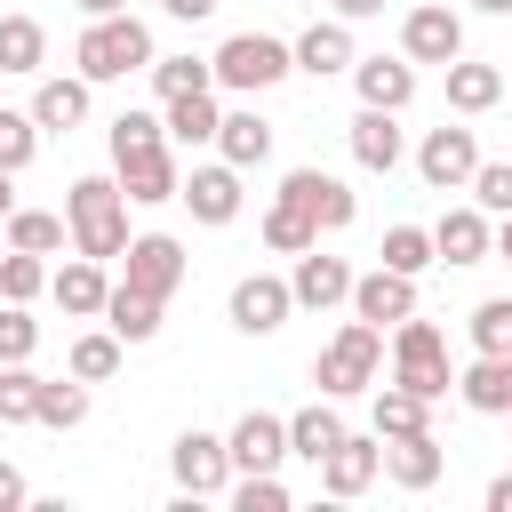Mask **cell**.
<instances>
[{
	"instance_id": "6da1fadb",
	"label": "cell",
	"mask_w": 512,
	"mask_h": 512,
	"mask_svg": "<svg viewBox=\"0 0 512 512\" xmlns=\"http://www.w3.org/2000/svg\"><path fill=\"white\" fill-rule=\"evenodd\" d=\"M72 64H80V80L88 88H104V80H128V72H152V24L144 16H88V32L72 40Z\"/></svg>"
},
{
	"instance_id": "30bf717a",
	"label": "cell",
	"mask_w": 512,
	"mask_h": 512,
	"mask_svg": "<svg viewBox=\"0 0 512 512\" xmlns=\"http://www.w3.org/2000/svg\"><path fill=\"white\" fill-rule=\"evenodd\" d=\"M288 312H296V288H288L280 272H248V280H232L224 320H232L240 336H272V328H288Z\"/></svg>"
},
{
	"instance_id": "f1b7e54d",
	"label": "cell",
	"mask_w": 512,
	"mask_h": 512,
	"mask_svg": "<svg viewBox=\"0 0 512 512\" xmlns=\"http://www.w3.org/2000/svg\"><path fill=\"white\" fill-rule=\"evenodd\" d=\"M40 64H48V24L40 16H0V72L32 80Z\"/></svg>"
},
{
	"instance_id": "681fc988",
	"label": "cell",
	"mask_w": 512,
	"mask_h": 512,
	"mask_svg": "<svg viewBox=\"0 0 512 512\" xmlns=\"http://www.w3.org/2000/svg\"><path fill=\"white\" fill-rule=\"evenodd\" d=\"M488 512H512V472H496V480H488Z\"/></svg>"
},
{
	"instance_id": "11a10c76",
	"label": "cell",
	"mask_w": 512,
	"mask_h": 512,
	"mask_svg": "<svg viewBox=\"0 0 512 512\" xmlns=\"http://www.w3.org/2000/svg\"><path fill=\"white\" fill-rule=\"evenodd\" d=\"M0 256H8V216H0Z\"/></svg>"
},
{
	"instance_id": "2e32d148",
	"label": "cell",
	"mask_w": 512,
	"mask_h": 512,
	"mask_svg": "<svg viewBox=\"0 0 512 512\" xmlns=\"http://www.w3.org/2000/svg\"><path fill=\"white\" fill-rule=\"evenodd\" d=\"M176 200L192 208V224H232L248 192H240V168H232V160H208V168H192V176H184V192H176Z\"/></svg>"
},
{
	"instance_id": "836d02e7",
	"label": "cell",
	"mask_w": 512,
	"mask_h": 512,
	"mask_svg": "<svg viewBox=\"0 0 512 512\" xmlns=\"http://www.w3.org/2000/svg\"><path fill=\"white\" fill-rule=\"evenodd\" d=\"M120 352H128V344H120L112 328H88V336H72L64 368H72L80 384H112V376H120Z\"/></svg>"
},
{
	"instance_id": "bcb514c9",
	"label": "cell",
	"mask_w": 512,
	"mask_h": 512,
	"mask_svg": "<svg viewBox=\"0 0 512 512\" xmlns=\"http://www.w3.org/2000/svg\"><path fill=\"white\" fill-rule=\"evenodd\" d=\"M24 504H32V488H24V472L0 456V512H24Z\"/></svg>"
},
{
	"instance_id": "74e56055",
	"label": "cell",
	"mask_w": 512,
	"mask_h": 512,
	"mask_svg": "<svg viewBox=\"0 0 512 512\" xmlns=\"http://www.w3.org/2000/svg\"><path fill=\"white\" fill-rule=\"evenodd\" d=\"M192 88H216V64L208 56H152V96H192Z\"/></svg>"
},
{
	"instance_id": "f35d334b",
	"label": "cell",
	"mask_w": 512,
	"mask_h": 512,
	"mask_svg": "<svg viewBox=\"0 0 512 512\" xmlns=\"http://www.w3.org/2000/svg\"><path fill=\"white\" fill-rule=\"evenodd\" d=\"M40 424L48 432H72V424H88V384L64 368L56 384H40Z\"/></svg>"
},
{
	"instance_id": "f5cc1de1",
	"label": "cell",
	"mask_w": 512,
	"mask_h": 512,
	"mask_svg": "<svg viewBox=\"0 0 512 512\" xmlns=\"http://www.w3.org/2000/svg\"><path fill=\"white\" fill-rule=\"evenodd\" d=\"M8 184H16V168H0V216L16 208V192H8Z\"/></svg>"
},
{
	"instance_id": "d6a6232c",
	"label": "cell",
	"mask_w": 512,
	"mask_h": 512,
	"mask_svg": "<svg viewBox=\"0 0 512 512\" xmlns=\"http://www.w3.org/2000/svg\"><path fill=\"white\" fill-rule=\"evenodd\" d=\"M264 248H272V256H304V248H320V224H312L296 200L272 192V208H264Z\"/></svg>"
},
{
	"instance_id": "b9f144b4",
	"label": "cell",
	"mask_w": 512,
	"mask_h": 512,
	"mask_svg": "<svg viewBox=\"0 0 512 512\" xmlns=\"http://www.w3.org/2000/svg\"><path fill=\"white\" fill-rule=\"evenodd\" d=\"M472 352H512V296H488V304H472Z\"/></svg>"
},
{
	"instance_id": "4316f807",
	"label": "cell",
	"mask_w": 512,
	"mask_h": 512,
	"mask_svg": "<svg viewBox=\"0 0 512 512\" xmlns=\"http://www.w3.org/2000/svg\"><path fill=\"white\" fill-rule=\"evenodd\" d=\"M336 440H344V416H336V400H328V392H320L312 408H296V416H288V456H304L312 472H320V456H328Z\"/></svg>"
},
{
	"instance_id": "7402d4cb",
	"label": "cell",
	"mask_w": 512,
	"mask_h": 512,
	"mask_svg": "<svg viewBox=\"0 0 512 512\" xmlns=\"http://www.w3.org/2000/svg\"><path fill=\"white\" fill-rule=\"evenodd\" d=\"M448 472V448L432 440V432H408V440H384V480L392 488H408V496H424L432 480Z\"/></svg>"
},
{
	"instance_id": "4dcf8cb0",
	"label": "cell",
	"mask_w": 512,
	"mask_h": 512,
	"mask_svg": "<svg viewBox=\"0 0 512 512\" xmlns=\"http://www.w3.org/2000/svg\"><path fill=\"white\" fill-rule=\"evenodd\" d=\"M368 424H376L384 440H408V432H432V400H416L408 384H376V408H368Z\"/></svg>"
},
{
	"instance_id": "5bb4252c",
	"label": "cell",
	"mask_w": 512,
	"mask_h": 512,
	"mask_svg": "<svg viewBox=\"0 0 512 512\" xmlns=\"http://www.w3.org/2000/svg\"><path fill=\"white\" fill-rule=\"evenodd\" d=\"M224 448H232V480H240V472H280V464H288V416L248 408V416L224 432Z\"/></svg>"
},
{
	"instance_id": "ab89813d",
	"label": "cell",
	"mask_w": 512,
	"mask_h": 512,
	"mask_svg": "<svg viewBox=\"0 0 512 512\" xmlns=\"http://www.w3.org/2000/svg\"><path fill=\"white\" fill-rule=\"evenodd\" d=\"M48 272H56L48 256H32V248H8V256H0V296H8V304H32V296L48 288Z\"/></svg>"
},
{
	"instance_id": "1f68e13d",
	"label": "cell",
	"mask_w": 512,
	"mask_h": 512,
	"mask_svg": "<svg viewBox=\"0 0 512 512\" xmlns=\"http://www.w3.org/2000/svg\"><path fill=\"white\" fill-rule=\"evenodd\" d=\"M448 104H456V112H488V104H504V72L456 56V64H448Z\"/></svg>"
},
{
	"instance_id": "e575fe53",
	"label": "cell",
	"mask_w": 512,
	"mask_h": 512,
	"mask_svg": "<svg viewBox=\"0 0 512 512\" xmlns=\"http://www.w3.org/2000/svg\"><path fill=\"white\" fill-rule=\"evenodd\" d=\"M72 240V224L56 208H8V248H32V256H56Z\"/></svg>"
},
{
	"instance_id": "cb8c5ba5",
	"label": "cell",
	"mask_w": 512,
	"mask_h": 512,
	"mask_svg": "<svg viewBox=\"0 0 512 512\" xmlns=\"http://www.w3.org/2000/svg\"><path fill=\"white\" fill-rule=\"evenodd\" d=\"M288 48H296V72H312V80H328V72H352V24H344V16H320V24H304Z\"/></svg>"
},
{
	"instance_id": "8fae6325",
	"label": "cell",
	"mask_w": 512,
	"mask_h": 512,
	"mask_svg": "<svg viewBox=\"0 0 512 512\" xmlns=\"http://www.w3.org/2000/svg\"><path fill=\"white\" fill-rule=\"evenodd\" d=\"M168 472H176V488L184 496H224L232 488V448L216 440V432H176V448H168Z\"/></svg>"
},
{
	"instance_id": "52a82bcc",
	"label": "cell",
	"mask_w": 512,
	"mask_h": 512,
	"mask_svg": "<svg viewBox=\"0 0 512 512\" xmlns=\"http://www.w3.org/2000/svg\"><path fill=\"white\" fill-rule=\"evenodd\" d=\"M400 56H408V64H440V72H448V64L464 56V16H456V8H440V0L408 8V16H400Z\"/></svg>"
},
{
	"instance_id": "9c48e42d",
	"label": "cell",
	"mask_w": 512,
	"mask_h": 512,
	"mask_svg": "<svg viewBox=\"0 0 512 512\" xmlns=\"http://www.w3.org/2000/svg\"><path fill=\"white\" fill-rule=\"evenodd\" d=\"M120 264H128L120 280L144 288V296H160V304H168V296L184 288V272H192V264H184V240H168V232H136V240L120 248Z\"/></svg>"
},
{
	"instance_id": "d590c367",
	"label": "cell",
	"mask_w": 512,
	"mask_h": 512,
	"mask_svg": "<svg viewBox=\"0 0 512 512\" xmlns=\"http://www.w3.org/2000/svg\"><path fill=\"white\" fill-rule=\"evenodd\" d=\"M376 264H392V272L424 280V272L440 264V248H432V232H424V224H392V232H384V248H376Z\"/></svg>"
},
{
	"instance_id": "db71d44e",
	"label": "cell",
	"mask_w": 512,
	"mask_h": 512,
	"mask_svg": "<svg viewBox=\"0 0 512 512\" xmlns=\"http://www.w3.org/2000/svg\"><path fill=\"white\" fill-rule=\"evenodd\" d=\"M472 8H480V16H512V0H472Z\"/></svg>"
},
{
	"instance_id": "7c38bea8",
	"label": "cell",
	"mask_w": 512,
	"mask_h": 512,
	"mask_svg": "<svg viewBox=\"0 0 512 512\" xmlns=\"http://www.w3.org/2000/svg\"><path fill=\"white\" fill-rule=\"evenodd\" d=\"M280 200H296L320 232H344V224L360 216L352 184H344V176H328V168H288V176H280Z\"/></svg>"
},
{
	"instance_id": "816d5d0a",
	"label": "cell",
	"mask_w": 512,
	"mask_h": 512,
	"mask_svg": "<svg viewBox=\"0 0 512 512\" xmlns=\"http://www.w3.org/2000/svg\"><path fill=\"white\" fill-rule=\"evenodd\" d=\"M496 256L512 264V216H496Z\"/></svg>"
},
{
	"instance_id": "4fadbf2b",
	"label": "cell",
	"mask_w": 512,
	"mask_h": 512,
	"mask_svg": "<svg viewBox=\"0 0 512 512\" xmlns=\"http://www.w3.org/2000/svg\"><path fill=\"white\" fill-rule=\"evenodd\" d=\"M384 472V432H344L328 456H320V488L328 496H368Z\"/></svg>"
},
{
	"instance_id": "7bdbcfd3",
	"label": "cell",
	"mask_w": 512,
	"mask_h": 512,
	"mask_svg": "<svg viewBox=\"0 0 512 512\" xmlns=\"http://www.w3.org/2000/svg\"><path fill=\"white\" fill-rule=\"evenodd\" d=\"M464 192H472V200H480L488 216H512V160H480Z\"/></svg>"
},
{
	"instance_id": "e0dca14e",
	"label": "cell",
	"mask_w": 512,
	"mask_h": 512,
	"mask_svg": "<svg viewBox=\"0 0 512 512\" xmlns=\"http://www.w3.org/2000/svg\"><path fill=\"white\" fill-rule=\"evenodd\" d=\"M432 248H440V264H488L496 256V216L472 200V208H448L440 224H432Z\"/></svg>"
},
{
	"instance_id": "484cf974",
	"label": "cell",
	"mask_w": 512,
	"mask_h": 512,
	"mask_svg": "<svg viewBox=\"0 0 512 512\" xmlns=\"http://www.w3.org/2000/svg\"><path fill=\"white\" fill-rule=\"evenodd\" d=\"M160 296H144V288H128V280H112V296H104V328L120 336V344H152L160 336Z\"/></svg>"
},
{
	"instance_id": "83f0119b",
	"label": "cell",
	"mask_w": 512,
	"mask_h": 512,
	"mask_svg": "<svg viewBox=\"0 0 512 512\" xmlns=\"http://www.w3.org/2000/svg\"><path fill=\"white\" fill-rule=\"evenodd\" d=\"M32 120L48 128V136H72L80 120H88V80L72 72V80H40L32 88Z\"/></svg>"
},
{
	"instance_id": "d6986e66",
	"label": "cell",
	"mask_w": 512,
	"mask_h": 512,
	"mask_svg": "<svg viewBox=\"0 0 512 512\" xmlns=\"http://www.w3.org/2000/svg\"><path fill=\"white\" fill-rule=\"evenodd\" d=\"M352 312H360V320H376V328H400V320L416 312V280H408V272H392V264H376V272H360V280H352Z\"/></svg>"
},
{
	"instance_id": "3957f363",
	"label": "cell",
	"mask_w": 512,
	"mask_h": 512,
	"mask_svg": "<svg viewBox=\"0 0 512 512\" xmlns=\"http://www.w3.org/2000/svg\"><path fill=\"white\" fill-rule=\"evenodd\" d=\"M376 376H384V328L352 312V320H344V328L320 344V360H312V384H320L328 400H352V392H368Z\"/></svg>"
},
{
	"instance_id": "44dd1931",
	"label": "cell",
	"mask_w": 512,
	"mask_h": 512,
	"mask_svg": "<svg viewBox=\"0 0 512 512\" xmlns=\"http://www.w3.org/2000/svg\"><path fill=\"white\" fill-rule=\"evenodd\" d=\"M48 296H56L72 320H104V296H112L104 256H72V264H56V272H48Z\"/></svg>"
},
{
	"instance_id": "f546056e",
	"label": "cell",
	"mask_w": 512,
	"mask_h": 512,
	"mask_svg": "<svg viewBox=\"0 0 512 512\" xmlns=\"http://www.w3.org/2000/svg\"><path fill=\"white\" fill-rule=\"evenodd\" d=\"M168 144H216L224 112H216V88H192V96H168Z\"/></svg>"
},
{
	"instance_id": "7dc6e473",
	"label": "cell",
	"mask_w": 512,
	"mask_h": 512,
	"mask_svg": "<svg viewBox=\"0 0 512 512\" xmlns=\"http://www.w3.org/2000/svg\"><path fill=\"white\" fill-rule=\"evenodd\" d=\"M344 24H368V16H384V0H328Z\"/></svg>"
},
{
	"instance_id": "60d3db41",
	"label": "cell",
	"mask_w": 512,
	"mask_h": 512,
	"mask_svg": "<svg viewBox=\"0 0 512 512\" xmlns=\"http://www.w3.org/2000/svg\"><path fill=\"white\" fill-rule=\"evenodd\" d=\"M40 136H48V128L32 120V104H24V112H8V104H0V168H32Z\"/></svg>"
},
{
	"instance_id": "f907efd6",
	"label": "cell",
	"mask_w": 512,
	"mask_h": 512,
	"mask_svg": "<svg viewBox=\"0 0 512 512\" xmlns=\"http://www.w3.org/2000/svg\"><path fill=\"white\" fill-rule=\"evenodd\" d=\"M72 8H80V16H120L128 0H72Z\"/></svg>"
},
{
	"instance_id": "ee69618b",
	"label": "cell",
	"mask_w": 512,
	"mask_h": 512,
	"mask_svg": "<svg viewBox=\"0 0 512 512\" xmlns=\"http://www.w3.org/2000/svg\"><path fill=\"white\" fill-rule=\"evenodd\" d=\"M232 504L240 512H288V488H280V472H240L232 480Z\"/></svg>"
},
{
	"instance_id": "8d00e7d4",
	"label": "cell",
	"mask_w": 512,
	"mask_h": 512,
	"mask_svg": "<svg viewBox=\"0 0 512 512\" xmlns=\"http://www.w3.org/2000/svg\"><path fill=\"white\" fill-rule=\"evenodd\" d=\"M40 384L24 360H0V424H40Z\"/></svg>"
},
{
	"instance_id": "d4e9b609",
	"label": "cell",
	"mask_w": 512,
	"mask_h": 512,
	"mask_svg": "<svg viewBox=\"0 0 512 512\" xmlns=\"http://www.w3.org/2000/svg\"><path fill=\"white\" fill-rule=\"evenodd\" d=\"M216 152H224V160H232V168H240V176H248V168H264V160H272V120H264V112H256V96H248V104H240V112H224V128H216Z\"/></svg>"
},
{
	"instance_id": "603a6c76",
	"label": "cell",
	"mask_w": 512,
	"mask_h": 512,
	"mask_svg": "<svg viewBox=\"0 0 512 512\" xmlns=\"http://www.w3.org/2000/svg\"><path fill=\"white\" fill-rule=\"evenodd\" d=\"M456 400L472 416H512V352H472V368L456 376Z\"/></svg>"
},
{
	"instance_id": "ac0fdd59",
	"label": "cell",
	"mask_w": 512,
	"mask_h": 512,
	"mask_svg": "<svg viewBox=\"0 0 512 512\" xmlns=\"http://www.w3.org/2000/svg\"><path fill=\"white\" fill-rule=\"evenodd\" d=\"M352 280H360V272H352L344 256H320V248H304V256H296V272H288V288H296V304H304V312L352 304Z\"/></svg>"
},
{
	"instance_id": "5b68a950",
	"label": "cell",
	"mask_w": 512,
	"mask_h": 512,
	"mask_svg": "<svg viewBox=\"0 0 512 512\" xmlns=\"http://www.w3.org/2000/svg\"><path fill=\"white\" fill-rule=\"evenodd\" d=\"M392 384H408V392H416V400H432V408L456 392V368H448V336H440L432 320H416V312L392 328Z\"/></svg>"
},
{
	"instance_id": "9a60e30c",
	"label": "cell",
	"mask_w": 512,
	"mask_h": 512,
	"mask_svg": "<svg viewBox=\"0 0 512 512\" xmlns=\"http://www.w3.org/2000/svg\"><path fill=\"white\" fill-rule=\"evenodd\" d=\"M344 136H352V160H360L368 176H392V168L408 160V136H400V112H376V104H360Z\"/></svg>"
},
{
	"instance_id": "277c9868",
	"label": "cell",
	"mask_w": 512,
	"mask_h": 512,
	"mask_svg": "<svg viewBox=\"0 0 512 512\" xmlns=\"http://www.w3.org/2000/svg\"><path fill=\"white\" fill-rule=\"evenodd\" d=\"M208 64H216V88H224V96H264V88H280V80L296 72V48L272 40V32H232Z\"/></svg>"
},
{
	"instance_id": "ba28073f",
	"label": "cell",
	"mask_w": 512,
	"mask_h": 512,
	"mask_svg": "<svg viewBox=\"0 0 512 512\" xmlns=\"http://www.w3.org/2000/svg\"><path fill=\"white\" fill-rule=\"evenodd\" d=\"M472 168H480V136L472 128H424V144H416V176L432 184V192H464L472 184Z\"/></svg>"
},
{
	"instance_id": "9f6ffc18",
	"label": "cell",
	"mask_w": 512,
	"mask_h": 512,
	"mask_svg": "<svg viewBox=\"0 0 512 512\" xmlns=\"http://www.w3.org/2000/svg\"><path fill=\"white\" fill-rule=\"evenodd\" d=\"M0 80H8V72H0Z\"/></svg>"
},
{
	"instance_id": "f6af8a7d",
	"label": "cell",
	"mask_w": 512,
	"mask_h": 512,
	"mask_svg": "<svg viewBox=\"0 0 512 512\" xmlns=\"http://www.w3.org/2000/svg\"><path fill=\"white\" fill-rule=\"evenodd\" d=\"M40 352V320L24 304H0V360H32Z\"/></svg>"
},
{
	"instance_id": "ffe728a7",
	"label": "cell",
	"mask_w": 512,
	"mask_h": 512,
	"mask_svg": "<svg viewBox=\"0 0 512 512\" xmlns=\"http://www.w3.org/2000/svg\"><path fill=\"white\" fill-rule=\"evenodd\" d=\"M352 88H360V104H376V112H408L416 64H408V56H352Z\"/></svg>"
},
{
	"instance_id": "7a4b0ae2",
	"label": "cell",
	"mask_w": 512,
	"mask_h": 512,
	"mask_svg": "<svg viewBox=\"0 0 512 512\" xmlns=\"http://www.w3.org/2000/svg\"><path fill=\"white\" fill-rule=\"evenodd\" d=\"M64 224H72V248L80 256H120L128 248V192H120V176H80L72 192H64Z\"/></svg>"
},
{
	"instance_id": "c3c4849f",
	"label": "cell",
	"mask_w": 512,
	"mask_h": 512,
	"mask_svg": "<svg viewBox=\"0 0 512 512\" xmlns=\"http://www.w3.org/2000/svg\"><path fill=\"white\" fill-rule=\"evenodd\" d=\"M176 24H200V16H216V0H160Z\"/></svg>"
},
{
	"instance_id": "8992f818",
	"label": "cell",
	"mask_w": 512,
	"mask_h": 512,
	"mask_svg": "<svg viewBox=\"0 0 512 512\" xmlns=\"http://www.w3.org/2000/svg\"><path fill=\"white\" fill-rule=\"evenodd\" d=\"M112 176H120L128 208H160V200L184 192V168H176L168 136H160V144H128V152H112Z\"/></svg>"
}]
</instances>
